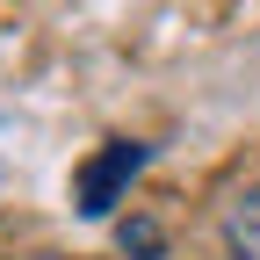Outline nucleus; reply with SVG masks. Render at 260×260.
I'll list each match as a JSON object with an SVG mask.
<instances>
[{
    "instance_id": "obj_3",
    "label": "nucleus",
    "mask_w": 260,
    "mask_h": 260,
    "mask_svg": "<svg viewBox=\"0 0 260 260\" xmlns=\"http://www.w3.org/2000/svg\"><path fill=\"white\" fill-rule=\"evenodd\" d=\"M116 246H123V260H159L167 239H159L152 217H123V224H116Z\"/></svg>"
},
{
    "instance_id": "obj_4",
    "label": "nucleus",
    "mask_w": 260,
    "mask_h": 260,
    "mask_svg": "<svg viewBox=\"0 0 260 260\" xmlns=\"http://www.w3.org/2000/svg\"><path fill=\"white\" fill-rule=\"evenodd\" d=\"M37 260H51V253H37Z\"/></svg>"
},
{
    "instance_id": "obj_1",
    "label": "nucleus",
    "mask_w": 260,
    "mask_h": 260,
    "mask_svg": "<svg viewBox=\"0 0 260 260\" xmlns=\"http://www.w3.org/2000/svg\"><path fill=\"white\" fill-rule=\"evenodd\" d=\"M145 167V145H130V138H116V145H102L80 167V181H73V203H80V217H109L116 203H123V188H130V174Z\"/></svg>"
},
{
    "instance_id": "obj_2",
    "label": "nucleus",
    "mask_w": 260,
    "mask_h": 260,
    "mask_svg": "<svg viewBox=\"0 0 260 260\" xmlns=\"http://www.w3.org/2000/svg\"><path fill=\"white\" fill-rule=\"evenodd\" d=\"M224 246H232V260H260V188H246L224 210Z\"/></svg>"
}]
</instances>
